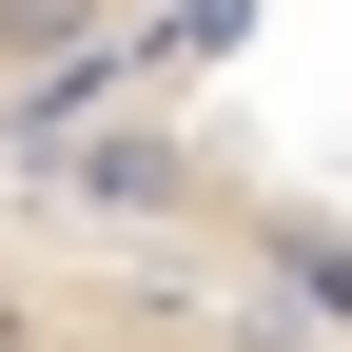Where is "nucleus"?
<instances>
[{"instance_id":"nucleus-1","label":"nucleus","mask_w":352,"mask_h":352,"mask_svg":"<svg viewBox=\"0 0 352 352\" xmlns=\"http://www.w3.org/2000/svg\"><path fill=\"white\" fill-rule=\"evenodd\" d=\"M0 352H352L314 294L196 254L176 215L0 138Z\"/></svg>"},{"instance_id":"nucleus-2","label":"nucleus","mask_w":352,"mask_h":352,"mask_svg":"<svg viewBox=\"0 0 352 352\" xmlns=\"http://www.w3.org/2000/svg\"><path fill=\"white\" fill-rule=\"evenodd\" d=\"M157 20H176V0H0V138H20V118H59L78 78H118Z\"/></svg>"}]
</instances>
